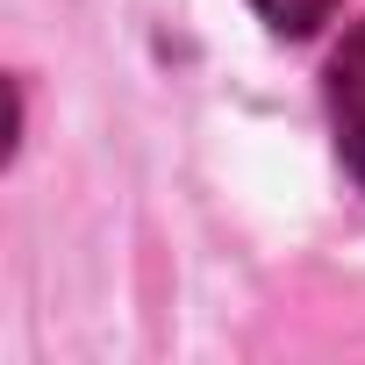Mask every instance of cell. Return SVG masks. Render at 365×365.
Segmentation results:
<instances>
[{
	"mask_svg": "<svg viewBox=\"0 0 365 365\" xmlns=\"http://www.w3.org/2000/svg\"><path fill=\"white\" fill-rule=\"evenodd\" d=\"M322 101H329V136H336V158H344V172L365 187V22H351V29H344V43L329 51Z\"/></svg>",
	"mask_w": 365,
	"mask_h": 365,
	"instance_id": "6da1fadb",
	"label": "cell"
},
{
	"mask_svg": "<svg viewBox=\"0 0 365 365\" xmlns=\"http://www.w3.org/2000/svg\"><path fill=\"white\" fill-rule=\"evenodd\" d=\"M251 8H258V22L272 29V36H287V43H308L336 8H344V0H251Z\"/></svg>",
	"mask_w": 365,
	"mask_h": 365,
	"instance_id": "7a4b0ae2",
	"label": "cell"
}]
</instances>
